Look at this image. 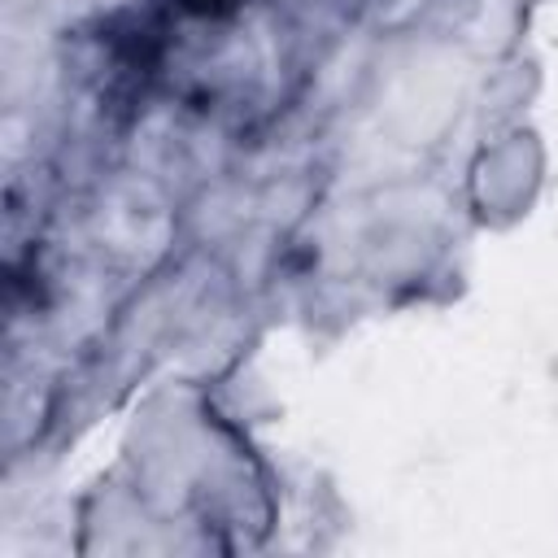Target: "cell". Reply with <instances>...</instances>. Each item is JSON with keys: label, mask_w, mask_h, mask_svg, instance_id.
Masks as SVG:
<instances>
[{"label": "cell", "mask_w": 558, "mask_h": 558, "mask_svg": "<svg viewBox=\"0 0 558 558\" xmlns=\"http://www.w3.org/2000/svg\"><path fill=\"white\" fill-rule=\"evenodd\" d=\"M235 0H179V9L187 13H227Z\"/></svg>", "instance_id": "6da1fadb"}]
</instances>
